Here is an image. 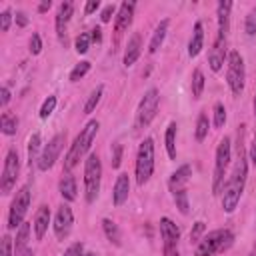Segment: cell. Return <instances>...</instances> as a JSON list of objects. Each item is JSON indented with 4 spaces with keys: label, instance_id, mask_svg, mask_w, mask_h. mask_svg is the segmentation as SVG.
I'll return each mask as SVG.
<instances>
[{
    "label": "cell",
    "instance_id": "6da1fadb",
    "mask_svg": "<svg viewBox=\"0 0 256 256\" xmlns=\"http://www.w3.org/2000/svg\"><path fill=\"white\" fill-rule=\"evenodd\" d=\"M242 128L240 126V142H238V160L234 164L232 174L228 176L224 188H222V210L226 214H232L240 202V196L244 192V184H246V176H248V158H246V150L242 144Z\"/></svg>",
    "mask_w": 256,
    "mask_h": 256
},
{
    "label": "cell",
    "instance_id": "7a4b0ae2",
    "mask_svg": "<svg viewBox=\"0 0 256 256\" xmlns=\"http://www.w3.org/2000/svg\"><path fill=\"white\" fill-rule=\"evenodd\" d=\"M98 128H100V122H98V120H90V122L80 130V134L74 138V142L70 144V150H68V154H66V158H64V170H66V172H70V170L80 162V158L90 150V146H92V142H94V138H96Z\"/></svg>",
    "mask_w": 256,
    "mask_h": 256
},
{
    "label": "cell",
    "instance_id": "3957f363",
    "mask_svg": "<svg viewBox=\"0 0 256 256\" xmlns=\"http://www.w3.org/2000/svg\"><path fill=\"white\" fill-rule=\"evenodd\" d=\"M232 242H234V234L228 228H218V230L208 232L204 238H200L194 254L196 256H214L218 252L228 250L232 246Z\"/></svg>",
    "mask_w": 256,
    "mask_h": 256
},
{
    "label": "cell",
    "instance_id": "277c9868",
    "mask_svg": "<svg viewBox=\"0 0 256 256\" xmlns=\"http://www.w3.org/2000/svg\"><path fill=\"white\" fill-rule=\"evenodd\" d=\"M230 158H232V144H230V138L224 136L216 148L214 176H212V192L214 194H220L224 188V176H226V170L230 166Z\"/></svg>",
    "mask_w": 256,
    "mask_h": 256
},
{
    "label": "cell",
    "instance_id": "5b68a950",
    "mask_svg": "<svg viewBox=\"0 0 256 256\" xmlns=\"http://www.w3.org/2000/svg\"><path fill=\"white\" fill-rule=\"evenodd\" d=\"M154 172V140L144 138L136 154V184L144 186Z\"/></svg>",
    "mask_w": 256,
    "mask_h": 256
},
{
    "label": "cell",
    "instance_id": "8992f818",
    "mask_svg": "<svg viewBox=\"0 0 256 256\" xmlns=\"http://www.w3.org/2000/svg\"><path fill=\"white\" fill-rule=\"evenodd\" d=\"M100 178H102V162L98 154H88L84 162V190L86 202H94L100 192Z\"/></svg>",
    "mask_w": 256,
    "mask_h": 256
},
{
    "label": "cell",
    "instance_id": "52a82bcc",
    "mask_svg": "<svg viewBox=\"0 0 256 256\" xmlns=\"http://www.w3.org/2000/svg\"><path fill=\"white\" fill-rule=\"evenodd\" d=\"M244 78H246V70H244V58L240 56L238 50L228 52V70H226V82L232 90V94H242L244 90Z\"/></svg>",
    "mask_w": 256,
    "mask_h": 256
},
{
    "label": "cell",
    "instance_id": "ba28073f",
    "mask_svg": "<svg viewBox=\"0 0 256 256\" xmlns=\"http://www.w3.org/2000/svg\"><path fill=\"white\" fill-rule=\"evenodd\" d=\"M158 102H160V94H158L156 88H150V90L142 96V100H140V104H138V110H136V122H134V126H136L138 130L146 128V126L154 120L156 110H158Z\"/></svg>",
    "mask_w": 256,
    "mask_h": 256
},
{
    "label": "cell",
    "instance_id": "9c48e42d",
    "mask_svg": "<svg viewBox=\"0 0 256 256\" xmlns=\"http://www.w3.org/2000/svg\"><path fill=\"white\" fill-rule=\"evenodd\" d=\"M30 196H32V192H30V186L28 184H24L16 192V196H14L12 204H10V210H8V228L10 230L18 228L24 222V216H26L28 206H30Z\"/></svg>",
    "mask_w": 256,
    "mask_h": 256
},
{
    "label": "cell",
    "instance_id": "30bf717a",
    "mask_svg": "<svg viewBox=\"0 0 256 256\" xmlns=\"http://www.w3.org/2000/svg\"><path fill=\"white\" fill-rule=\"evenodd\" d=\"M18 172H20V158H18V152L14 148H10L6 154V160H4L2 176H0V190L4 196H8L12 192V188L16 186Z\"/></svg>",
    "mask_w": 256,
    "mask_h": 256
},
{
    "label": "cell",
    "instance_id": "8fae6325",
    "mask_svg": "<svg viewBox=\"0 0 256 256\" xmlns=\"http://www.w3.org/2000/svg\"><path fill=\"white\" fill-rule=\"evenodd\" d=\"M64 142H66V132H58L46 146H44V150H42V154H40V160H38V170H42V172H46V170H50L52 166H54V162L58 160V156H60V152H62V148H64Z\"/></svg>",
    "mask_w": 256,
    "mask_h": 256
},
{
    "label": "cell",
    "instance_id": "7c38bea8",
    "mask_svg": "<svg viewBox=\"0 0 256 256\" xmlns=\"http://www.w3.org/2000/svg\"><path fill=\"white\" fill-rule=\"evenodd\" d=\"M160 236H162V244H164V254L166 256H178L176 246H178L180 230L170 218H160Z\"/></svg>",
    "mask_w": 256,
    "mask_h": 256
},
{
    "label": "cell",
    "instance_id": "4fadbf2b",
    "mask_svg": "<svg viewBox=\"0 0 256 256\" xmlns=\"http://www.w3.org/2000/svg\"><path fill=\"white\" fill-rule=\"evenodd\" d=\"M72 224H74V214H72V208L68 204H60L58 210H56V216H54V234L58 240H66L72 232Z\"/></svg>",
    "mask_w": 256,
    "mask_h": 256
},
{
    "label": "cell",
    "instance_id": "5bb4252c",
    "mask_svg": "<svg viewBox=\"0 0 256 256\" xmlns=\"http://www.w3.org/2000/svg\"><path fill=\"white\" fill-rule=\"evenodd\" d=\"M224 58H226V38L224 36H216V40L212 42V48L208 52V62H210L212 72H218L222 68Z\"/></svg>",
    "mask_w": 256,
    "mask_h": 256
},
{
    "label": "cell",
    "instance_id": "9a60e30c",
    "mask_svg": "<svg viewBox=\"0 0 256 256\" xmlns=\"http://www.w3.org/2000/svg\"><path fill=\"white\" fill-rule=\"evenodd\" d=\"M132 16H134V2H122L120 8H118V14H116V20H114V30H116V36H120L124 30H128V26L132 24Z\"/></svg>",
    "mask_w": 256,
    "mask_h": 256
},
{
    "label": "cell",
    "instance_id": "2e32d148",
    "mask_svg": "<svg viewBox=\"0 0 256 256\" xmlns=\"http://www.w3.org/2000/svg\"><path fill=\"white\" fill-rule=\"evenodd\" d=\"M140 52H142V36H140V32H134L126 44V50H124V58H122L124 66L128 68V66L136 64V60L140 58Z\"/></svg>",
    "mask_w": 256,
    "mask_h": 256
},
{
    "label": "cell",
    "instance_id": "e0dca14e",
    "mask_svg": "<svg viewBox=\"0 0 256 256\" xmlns=\"http://www.w3.org/2000/svg\"><path fill=\"white\" fill-rule=\"evenodd\" d=\"M128 194H130V178L126 172H120L116 182H114V190H112V202L114 206H120L128 200Z\"/></svg>",
    "mask_w": 256,
    "mask_h": 256
},
{
    "label": "cell",
    "instance_id": "ac0fdd59",
    "mask_svg": "<svg viewBox=\"0 0 256 256\" xmlns=\"http://www.w3.org/2000/svg\"><path fill=\"white\" fill-rule=\"evenodd\" d=\"M72 12H74V4L68 2V0L58 6V12H56V34H58L60 40L66 34V26H68V20H70Z\"/></svg>",
    "mask_w": 256,
    "mask_h": 256
},
{
    "label": "cell",
    "instance_id": "d6986e66",
    "mask_svg": "<svg viewBox=\"0 0 256 256\" xmlns=\"http://www.w3.org/2000/svg\"><path fill=\"white\" fill-rule=\"evenodd\" d=\"M202 48H204V26L198 20L194 24V30H192V36H190V42H188V54H190V58L198 56L202 52Z\"/></svg>",
    "mask_w": 256,
    "mask_h": 256
},
{
    "label": "cell",
    "instance_id": "ffe728a7",
    "mask_svg": "<svg viewBox=\"0 0 256 256\" xmlns=\"http://www.w3.org/2000/svg\"><path fill=\"white\" fill-rule=\"evenodd\" d=\"M190 176H192V168L188 166V164H182L172 176H170V182H168V186H170V192L174 194L176 190H182V188H186V182L190 180Z\"/></svg>",
    "mask_w": 256,
    "mask_h": 256
},
{
    "label": "cell",
    "instance_id": "44dd1931",
    "mask_svg": "<svg viewBox=\"0 0 256 256\" xmlns=\"http://www.w3.org/2000/svg\"><path fill=\"white\" fill-rule=\"evenodd\" d=\"M48 224H50V210L48 206H40L36 216H34V234H36V240H42L46 230H48Z\"/></svg>",
    "mask_w": 256,
    "mask_h": 256
},
{
    "label": "cell",
    "instance_id": "7402d4cb",
    "mask_svg": "<svg viewBox=\"0 0 256 256\" xmlns=\"http://www.w3.org/2000/svg\"><path fill=\"white\" fill-rule=\"evenodd\" d=\"M218 34L216 36H228V20H230V10H232V2L230 0H222L218 2Z\"/></svg>",
    "mask_w": 256,
    "mask_h": 256
},
{
    "label": "cell",
    "instance_id": "603a6c76",
    "mask_svg": "<svg viewBox=\"0 0 256 256\" xmlns=\"http://www.w3.org/2000/svg\"><path fill=\"white\" fill-rule=\"evenodd\" d=\"M168 26H170V20L164 18V20L154 28L152 38H150V44H148V52H150V54H156L158 48L162 46V42H164V38H166V32H168Z\"/></svg>",
    "mask_w": 256,
    "mask_h": 256
},
{
    "label": "cell",
    "instance_id": "cb8c5ba5",
    "mask_svg": "<svg viewBox=\"0 0 256 256\" xmlns=\"http://www.w3.org/2000/svg\"><path fill=\"white\" fill-rule=\"evenodd\" d=\"M58 190H60V196H62L66 202L76 200V192H78V188H76V180H74V176H72L70 172H66V174L60 178Z\"/></svg>",
    "mask_w": 256,
    "mask_h": 256
},
{
    "label": "cell",
    "instance_id": "d4e9b609",
    "mask_svg": "<svg viewBox=\"0 0 256 256\" xmlns=\"http://www.w3.org/2000/svg\"><path fill=\"white\" fill-rule=\"evenodd\" d=\"M28 238H30V224L22 222L16 228V238H14V256H20L24 250H28Z\"/></svg>",
    "mask_w": 256,
    "mask_h": 256
},
{
    "label": "cell",
    "instance_id": "484cf974",
    "mask_svg": "<svg viewBox=\"0 0 256 256\" xmlns=\"http://www.w3.org/2000/svg\"><path fill=\"white\" fill-rule=\"evenodd\" d=\"M40 146H42L40 134L34 132V134L28 138V166H30V168H32V164H38V160H40Z\"/></svg>",
    "mask_w": 256,
    "mask_h": 256
},
{
    "label": "cell",
    "instance_id": "4316f807",
    "mask_svg": "<svg viewBox=\"0 0 256 256\" xmlns=\"http://www.w3.org/2000/svg\"><path fill=\"white\" fill-rule=\"evenodd\" d=\"M102 228H104V234H106V238H108L112 244L120 246L122 234H120V228H118V224H116V222H112L110 218H104V220H102Z\"/></svg>",
    "mask_w": 256,
    "mask_h": 256
},
{
    "label": "cell",
    "instance_id": "83f0119b",
    "mask_svg": "<svg viewBox=\"0 0 256 256\" xmlns=\"http://www.w3.org/2000/svg\"><path fill=\"white\" fill-rule=\"evenodd\" d=\"M176 122H170L168 124V128H166V136H164V140H166V152H168V156L174 160L176 158Z\"/></svg>",
    "mask_w": 256,
    "mask_h": 256
},
{
    "label": "cell",
    "instance_id": "f1b7e54d",
    "mask_svg": "<svg viewBox=\"0 0 256 256\" xmlns=\"http://www.w3.org/2000/svg\"><path fill=\"white\" fill-rule=\"evenodd\" d=\"M102 94H104V86H102V84H98V86L90 92V96H88V100H86V104H84V114H92V112H94V108L98 106V102H100Z\"/></svg>",
    "mask_w": 256,
    "mask_h": 256
},
{
    "label": "cell",
    "instance_id": "f546056e",
    "mask_svg": "<svg viewBox=\"0 0 256 256\" xmlns=\"http://www.w3.org/2000/svg\"><path fill=\"white\" fill-rule=\"evenodd\" d=\"M0 126H2V132H4L6 136H12V134H16L18 118H16L14 114H10V112H4L2 118H0Z\"/></svg>",
    "mask_w": 256,
    "mask_h": 256
},
{
    "label": "cell",
    "instance_id": "4dcf8cb0",
    "mask_svg": "<svg viewBox=\"0 0 256 256\" xmlns=\"http://www.w3.org/2000/svg\"><path fill=\"white\" fill-rule=\"evenodd\" d=\"M174 202H176V208L180 210V214H188L190 212V202H188V192H186V188H182V190H176L174 194Z\"/></svg>",
    "mask_w": 256,
    "mask_h": 256
},
{
    "label": "cell",
    "instance_id": "1f68e13d",
    "mask_svg": "<svg viewBox=\"0 0 256 256\" xmlns=\"http://www.w3.org/2000/svg\"><path fill=\"white\" fill-rule=\"evenodd\" d=\"M202 90H204V74L200 68H196L192 72V96L194 98H200L202 96Z\"/></svg>",
    "mask_w": 256,
    "mask_h": 256
},
{
    "label": "cell",
    "instance_id": "d6a6232c",
    "mask_svg": "<svg viewBox=\"0 0 256 256\" xmlns=\"http://www.w3.org/2000/svg\"><path fill=\"white\" fill-rule=\"evenodd\" d=\"M88 70H90V62H88V60L78 62V64L70 70V82H78L82 76H86V74H88Z\"/></svg>",
    "mask_w": 256,
    "mask_h": 256
},
{
    "label": "cell",
    "instance_id": "836d02e7",
    "mask_svg": "<svg viewBox=\"0 0 256 256\" xmlns=\"http://www.w3.org/2000/svg\"><path fill=\"white\" fill-rule=\"evenodd\" d=\"M208 116L202 112L200 116H198V120H196V140L198 142H202L206 136H208Z\"/></svg>",
    "mask_w": 256,
    "mask_h": 256
},
{
    "label": "cell",
    "instance_id": "e575fe53",
    "mask_svg": "<svg viewBox=\"0 0 256 256\" xmlns=\"http://www.w3.org/2000/svg\"><path fill=\"white\" fill-rule=\"evenodd\" d=\"M90 40H92V36L88 34V32H82L78 38H76V52L78 54H86L88 52V48H90Z\"/></svg>",
    "mask_w": 256,
    "mask_h": 256
},
{
    "label": "cell",
    "instance_id": "d590c367",
    "mask_svg": "<svg viewBox=\"0 0 256 256\" xmlns=\"http://www.w3.org/2000/svg\"><path fill=\"white\" fill-rule=\"evenodd\" d=\"M226 122V108L222 102H216L214 104V126L216 128H222Z\"/></svg>",
    "mask_w": 256,
    "mask_h": 256
},
{
    "label": "cell",
    "instance_id": "8d00e7d4",
    "mask_svg": "<svg viewBox=\"0 0 256 256\" xmlns=\"http://www.w3.org/2000/svg\"><path fill=\"white\" fill-rule=\"evenodd\" d=\"M54 108H56V96H48V98L44 100L42 108H40V118H42V120H46V118L54 112Z\"/></svg>",
    "mask_w": 256,
    "mask_h": 256
},
{
    "label": "cell",
    "instance_id": "74e56055",
    "mask_svg": "<svg viewBox=\"0 0 256 256\" xmlns=\"http://www.w3.org/2000/svg\"><path fill=\"white\" fill-rule=\"evenodd\" d=\"M244 30L248 36H254L256 34V8H252L246 16V22H244Z\"/></svg>",
    "mask_w": 256,
    "mask_h": 256
},
{
    "label": "cell",
    "instance_id": "f35d334b",
    "mask_svg": "<svg viewBox=\"0 0 256 256\" xmlns=\"http://www.w3.org/2000/svg\"><path fill=\"white\" fill-rule=\"evenodd\" d=\"M12 254H14V240L8 234H4L0 242V256H12Z\"/></svg>",
    "mask_w": 256,
    "mask_h": 256
},
{
    "label": "cell",
    "instance_id": "ab89813d",
    "mask_svg": "<svg viewBox=\"0 0 256 256\" xmlns=\"http://www.w3.org/2000/svg\"><path fill=\"white\" fill-rule=\"evenodd\" d=\"M206 230V226H204V222L202 220H198L196 224H194V228H192V232H190V240L192 242H200V234Z\"/></svg>",
    "mask_w": 256,
    "mask_h": 256
},
{
    "label": "cell",
    "instance_id": "60d3db41",
    "mask_svg": "<svg viewBox=\"0 0 256 256\" xmlns=\"http://www.w3.org/2000/svg\"><path fill=\"white\" fill-rule=\"evenodd\" d=\"M82 250H84V244L82 242H74L66 248V252L62 256H82Z\"/></svg>",
    "mask_w": 256,
    "mask_h": 256
},
{
    "label": "cell",
    "instance_id": "b9f144b4",
    "mask_svg": "<svg viewBox=\"0 0 256 256\" xmlns=\"http://www.w3.org/2000/svg\"><path fill=\"white\" fill-rule=\"evenodd\" d=\"M10 22H12V12H10V10H4V12L0 14V30H2V32H8Z\"/></svg>",
    "mask_w": 256,
    "mask_h": 256
},
{
    "label": "cell",
    "instance_id": "7bdbcfd3",
    "mask_svg": "<svg viewBox=\"0 0 256 256\" xmlns=\"http://www.w3.org/2000/svg\"><path fill=\"white\" fill-rule=\"evenodd\" d=\"M40 50H42V40H40V34H32L30 36V52L32 54H40Z\"/></svg>",
    "mask_w": 256,
    "mask_h": 256
},
{
    "label": "cell",
    "instance_id": "ee69618b",
    "mask_svg": "<svg viewBox=\"0 0 256 256\" xmlns=\"http://www.w3.org/2000/svg\"><path fill=\"white\" fill-rule=\"evenodd\" d=\"M122 162V144H114V156H112V168H118Z\"/></svg>",
    "mask_w": 256,
    "mask_h": 256
},
{
    "label": "cell",
    "instance_id": "f6af8a7d",
    "mask_svg": "<svg viewBox=\"0 0 256 256\" xmlns=\"http://www.w3.org/2000/svg\"><path fill=\"white\" fill-rule=\"evenodd\" d=\"M112 16H114V6H112V4H108V6L102 10L100 20H102V22H110V20H112Z\"/></svg>",
    "mask_w": 256,
    "mask_h": 256
},
{
    "label": "cell",
    "instance_id": "bcb514c9",
    "mask_svg": "<svg viewBox=\"0 0 256 256\" xmlns=\"http://www.w3.org/2000/svg\"><path fill=\"white\" fill-rule=\"evenodd\" d=\"M248 158L252 160V164L256 166V130L252 134V142H250V150H248Z\"/></svg>",
    "mask_w": 256,
    "mask_h": 256
},
{
    "label": "cell",
    "instance_id": "7dc6e473",
    "mask_svg": "<svg viewBox=\"0 0 256 256\" xmlns=\"http://www.w3.org/2000/svg\"><path fill=\"white\" fill-rule=\"evenodd\" d=\"M98 6H100V2H98V0H88V2H86V6H84V12H86V14H92V12H96V10H98Z\"/></svg>",
    "mask_w": 256,
    "mask_h": 256
},
{
    "label": "cell",
    "instance_id": "c3c4849f",
    "mask_svg": "<svg viewBox=\"0 0 256 256\" xmlns=\"http://www.w3.org/2000/svg\"><path fill=\"white\" fill-rule=\"evenodd\" d=\"M0 96H2V98H0V104H2V106H6V104L10 102V90H8L6 86H2V90H0Z\"/></svg>",
    "mask_w": 256,
    "mask_h": 256
},
{
    "label": "cell",
    "instance_id": "681fc988",
    "mask_svg": "<svg viewBox=\"0 0 256 256\" xmlns=\"http://www.w3.org/2000/svg\"><path fill=\"white\" fill-rule=\"evenodd\" d=\"M16 24H18V26H26V24H28V18H26L24 12H16Z\"/></svg>",
    "mask_w": 256,
    "mask_h": 256
},
{
    "label": "cell",
    "instance_id": "f907efd6",
    "mask_svg": "<svg viewBox=\"0 0 256 256\" xmlns=\"http://www.w3.org/2000/svg\"><path fill=\"white\" fill-rule=\"evenodd\" d=\"M90 36H92V40H94V42H102V30H100V28H94Z\"/></svg>",
    "mask_w": 256,
    "mask_h": 256
},
{
    "label": "cell",
    "instance_id": "816d5d0a",
    "mask_svg": "<svg viewBox=\"0 0 256 256\" xmlns=\"http://www.w3.org/2000/svg\"><path fill=\"white\" fill-rule=\"evenodd\" d=\"M50 6H52V2H50V0H44V2H40V4H38V12L42 14V12H46Z\"/></svg>",
    "mask_w": 256,
    "mask_h": 256
},
{
    "label": "cell",
    "instance_id": "f5cc1de1",
    "mask_svg": "<svg viewBox=\"0 0 256 256\" xmlns=\"http://www.w3.org/2000/svg\"><path fill=\"white\" fill-rule=\"evenodd\" d=\"M20 256H34V252H32V250H30V248H28V250H24V252H22V254H20Z\"/></svg>",
    "mask_w": 256,
    "mask_h": 256
},
{
    "label": "cell",
    "instance_id": "db71d44e",
    "mask_svg": "<svg viewBox=\"0 0 256 256\" xmlns=\"http://www.w3.org/2000/svg\"><path fill=\"white\" fill-rule=\"evenodd\" d=\"M82 256H96L94 252H86V254H82Z\"/></svg>",
    "mask_w": 256,
    "mask_h": 256
},
{
    "label": "cell",
    "instance_id": "11a10c76",
    "mask_svg": "<svg viewBox=\"0 0 256 256\" xmlns=\"http://www.w3.org/2000/svg\"><path fill=\"white\" fill-rule=\"evenodd\" d=\"M254 114H256V94H254Z\"/></svg>",
    "mask_w": 256,
    "mask_h": 256
}]
</instances>
